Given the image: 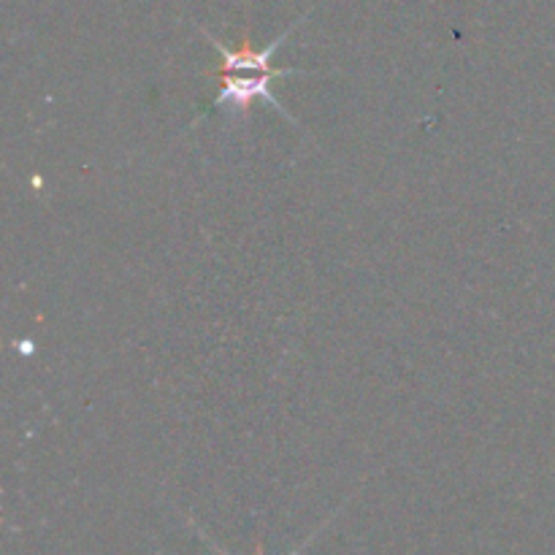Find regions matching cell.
Segmentation results:
<instances>
[{
	"instance_id": "obj_1",
	"label": "cell",
	"mask_w": 555,
	"mask_h": 555,
	"mask_svg": "<svg viewBox=\"0 0 555 555\" xmlns=\"http://www.w3.org/2000/svg\"><path fill=\"white\" fill-rule=\"evenodd\" d=\"M304 20H307V14L298 16V20L293 22V25L287 27V30L282 33V36H276L274 41H271L269 47H263V49H255L253 41H249L247 33H244V38H242V43H238V49H228L225 43L217 41V38L211 36L209 30H204V27H201V33H204V36H206V41H209L211 47H215L217 52H220V57H222V65L211 76H231V74L296 76V74H307V70H301V68H274V65H271V57H274L276 49H280L282 43H285V38L291 36V33L296 30V27L301 25Z\"/></svg>"
},
{
	"instance_id": "obj_2",
	"label": "cell",
	"mask_w": 555,
	"mask_h": 555,
	"mask_svg": "<svg viewBox=\"0 0 555 555\" xmlns=\"http://www.w3.org/2000/svg\"><path fill=\"white\" fill-rule=\"evenodd\" d=\"M222 85V90L217 92L215 101H211V108H228L231 114H242V117H247L249 108H253L255 101H266L269 103L274 112H280L282 117L291 119V122H296V119L291 117V114L285 112V106H282L280 101L274 98V92H271V79H285V76L280 74H231V76H217Z\"/></svg>"
},
{
	"instance_id": "obj_3",
	"label": "cell",
	"mask_w": 555,
	"mask_h": 555,
	"mask_svg": "<svg viewBox=\"0 0 555 555\" xmlns=\"http://www.w3.org/2000/svg\"><path fill=\"white\" fill-rule=\"evenodd\" d=\"M190 524H193V520H190ZM325 526H328V524H325ZM325 526H320V529H318V531H314V534H312V537H309V540H304V545H301V547H296V551H293L291 555H301L304 551H307V547H309V545H312V540H314V537H318V534H320V531H323V529H325ZM193 529H195V531H198V534H201V537H204V542H206V545H209V547H211V551H215L217 555H228L225 551H222V547H220V545H217V542H215V540H211V537H209V534H206V531H204V529H201V526H195V524H193ZM255 555H266V553H263V542H260V540H258V542H255Z\"/></svg>"
}]
</instances>
